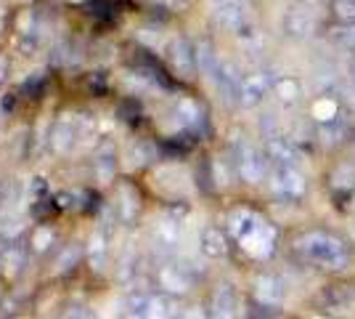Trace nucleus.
<instances>
[{
	"label": "nucleus",
	"instance_id": "e433bc0d",
	"mask_svg": "<svg viewBox=\"0 0 355 319\" xmlns=\"http://www.w3.org/2000/svg\"><path fill=\"white\" fill-rule=\"evenodd\" d=\"M88 319H101L98 314H88Z\"/></svg>",
	"mask_w": 355,
	"mask_h": 319
},
{
	"label": "nucleus",
	"instance_id": "c756f323",
	"mask_svg": "<svg viewBox=\"0 0 355 319\" xmlns=\"http://www.w3.org/2000/svg\"><path fill=\"white\" fill-rule=\"evenodd\" d=\"M331 14L340 24H355V0H331Z\"/></svg>",
	"mask_w": 355,
	"mask_h": 319
},
{
	"label": "nucleus",
	"instance_id": "aec40b11",
	"mask_svg": "<svg viewBox=\"0 0 355 319\" xmlns=\"http://www.w3.org/2000/svg\"><path fill=\"white\" fill-rule=\"evenodd\" d=\"M270 93H273V96L279 99V104H284V106H297L302 101V96H305L302 83H300V77H295V75L276 77V80H273V91Z\"/></svg>",
	"mask_w": 355,
	"mask_h": 319
},
{
	"label": "nucleus",
	"instance_id": "20e7f679",
	"mask_svg": "<svg viewBox=\"0 0 355 319\" xmlns=\"http://www.w3.org/2000/svg\"><path fill=\"white\" fill-rule=\"evenodd\" d=\"M268 183H270L273 195L284 202H297L308 192V181H305L300 167H270Z\"/></svg>",
	"mask_w": 355,
	"mask_h": 319
},
{
	"label": "nucleus",
	"instance_id": "f3484780",
	"mask_svg": "<svg viewBox=\"0 0 355 319\" xmlns=\"http://www.w3.org/2000/svg\"><path fill=\"white\" fill-rule=\"evenodd\" d=\"M199 250L209 261H220L228 256V237L220 227H205L199 237Z\"/></svg>",
	"mask_w": 355,
	"mask_h": 319
},
{
	"label": "nucleus",
	"instance_id": "f8f14e48",
	"mask_svg": "<svg viewBox=\"0 0 355 319\" xmlns=\"http://www.w3.org/2000/svg\"><path fill=\"white\" fill-rule=\"evenodd\" d=\"M254 298H257V304L260 306H268V309H276V306L284 304V295H286V288H284V282L276 277V274L270 272H263L254 277Z\"/></svg>",
	"mask_w": 355,
	"mask_h": 319
},
{
	"label": "nucleus",
	"instance_id": "c9c22d12",
	"mask_svg": "<svg viewBox=\"0 0 355 319\" xmlns=\"http://www.w3.org/2000/svg\"><path fill=\"white\" fill-rule=\"evenodd\" d=\"M6 77H8V59L0 54V83H3Z\"/></svg>",
	"mask_w": 355,
	"mask_h": 319
},
{
	"label": "nucleus",
	"instance_id": "9d476101",
	"mask_svg": "<svg viewBox=\"0 0 355 319\" xmlns=\"http://www.w3.org/2000/svg\"><path fill=\"white\" fill-rule=\"evenodd\" d=\"M266 154L273 167H300V160H302L295 141L286 138L284 133L266 138Z\"/></svg>",
	"mask_w": 355,
	"mask_h": 319
},
{
	"label": "nucleus",
	"instance_id": "7ed1b4c3",
	"mask_svg": "<svg viewBox=\"0 0 355 319\" xmlns=\"http://www.w3.org/2000/svg\"><path fill=\"white\" fill-rule=\"evenodd\" d=\"M83 128H85V117L72 115V112L59 115L53 128H51V136H48L51 149L56 154H69L83 141Z\"/></svg>",
	"mask_w": 355,
	"mask_h": 319
},
{
	"label": "nucleus",
	"instance_id": "473e14b6",
	"mask_svg": "<svg viewBox=\"0 0 355 319\" xmlns=\"http://www.w3.org/2000/svg\"><path fill=\"white\" fill-rule=\"evenodd\" d=\"M173 319H209V314H207V309L191 304V306H186V309H180Z\"/></svg>",
	"mask_w": 355,
	"mask_h": 319
},
{
	"label": "nucleus",
	"instance_id": "9b49d317",
	"mask_svg": "<svg viewBox=\"0 0 355 319\" xmlns=\"http://www.w3.org/2000/svg\"><path fill=\"white\" fill-rule=\"evenodd\" d=\"M239 311V293L231 282H220L218 288L212 290L209 298L207 314L209 319H236Z\"/></svg>",
	"mask_w": 355,
	"mask_h": 319
},
{
	"label": "nucleus",
	"instance_id": "7c9ffc66",
	"mask_svg": "<svg viewBox=\"0 0 355 319\" xmlns=\"http://www.w3.org/2000/svg\"><path fill=\"white\" fill-rule=\"evenodd\" d=\"M175 311L164 295H151V306H148V319H173Z\"/></svg>",
	"mask_w": 355,
	"mask_h": 319
},
{
	"label": "nucleus",
	"instance_id": "39448f33",
	"mask_svg": "<svg viewBox=\"0 0 355 319\" xmlns=\"http://www.w3.org/2000/svg\"><path fill=\"white\" fill-rule=\"evenodd\" d=\"M167 61L170 69L175 72L180 80H193L199 72V59H196V46L189 38H175L170 48H167Z\"/></svg>",
	"mask_w": 355,
	"mask_h": 319
},
{
	"label": "nucleus",
	"instance_id": "2f4dec72",
	"mask_svg": "<svg viewBox=\"0 0 355 319\" xmlns=\"http://www.w3.org/2000/svg\"><path fill=\"white\" fill-rule=\"evenodd\" d=\"M353 183H355V173L350 163H345V165H340L331 173V186L334 189H353Z\"/></svg>",
	"mask_w": 355,
	"mask_h": 319
},
{
	"label": "nucleus",
	"instance_id": "72a5a7b5",
	"mask_svg": "<svg viewBox=\"0 0 355 319\" xmlns=\"http://www.w3.org/2000/svg\"><path fill=\"white\" fill-rule=\"evenodd\" d=\"M77 259H80V250H77V247H67V250H64V256L56 261V272H67L69 266L77 263Z\"/></svg>",
	"mask_w": 355,
	"mask_h": 319
},
{
	"label": "nucleus",
	"instance_id": "f704fd0d",
	"mask_svg": "<svg viewBox=\"0 0 355 319\" xmlns=\"http://www.w3.org/2000/svg\"><path fill=\"white\" fill-rule=\"evenodd\" d=\"M59 319H88V311L80 304H69V306H64V311H61Z\"/></svg>",
	"mask_w": 355,
	"mask_h": 319
},
{
	"label": "nucleus",
	"instance_id": "5701e85b",
	"mask_svg": "<svg viewBox=\"0 0 355 319\" xmlns=\"http://www.w3.org/2000/svg\"><path fill=\"white\" fill-rule=\"evenodd\" d=\"M148 306H151V293L146 290H133L125 301V311L122 319H148Z\"/></svg>",
	"mask_w": 355,
	"mask_h": 319
},
{
	"label": "nucleus",
	"instance_id": "a211bd4d",
	"mask_svg": "<svg viewBox=\"0 0 355 319\" xmlns=\"http://www.w3.org/2000/svg\"><path fill=\"white\" fill-rule=\"evenodd\" d=\"M151 237H154V247L157 250H162V253H173L180 243V221L178 218H170V215H164L157 221V227L151 231Z\"/></svg>",
	"mask_w": 355,
	"mask_h": 319
},
{
	"label": "nucleus",
	"instance_id": "c85d7f7f",
	"mask_svg": "<svg viewBox=\"0 0 355 319\" xmlns=\"http://www.w3.org/2000/svg\"><path fill=\"white\" fill-rule=\"evenodd\" d=\"M331 40L345 51L355 54V24H337L331 30Z\"/></svg>",
	"mask_w": 355,
	"mask_h": 319
},
{
	"label": "nucleus",
	"instance_id": "bb28decb",
	"mask_svg": "<svg viewBox=\"0 0 355 319\" xmlns=\"http://www.w3.org/2000/svg\"><path fill=\"white\" fill-rule=\"evenodd\" d=\"M196 59H199V72H205V75L209 77L215 72L220 56H218V51H215V46H212L209 40H202V43L196 46Z\"/></svg>",
	"mask_w": 355,
	"mask_h": 319
},
{
	"label": "nucleus",
	"instance_id": "393cba45",
	"mask_svg": "<svg viewBox=\"0 0 355 319\" xmlns=\"http://www.w3.org/2000/svg\"><path fill=\"white\" fill-rule=\"evenodd\" d=\"M114 173H117V157L112 152H104L93 160V176L98 179V183H112Z\"/></svg>",
	"mask_w": 355,
	"mask_h": 319
},
{
	"label": "nucleus",
	"instance_id": "4c0bfd02",
	"mask_svg": "<svg viewBox=\"0 0 355 319\" xmlns=\"http://www.w3.org/2000/svg\"><path fill=\"white\" fill-rule=\"evenodd\" d=\"M353 144H355V133H353Z\"/></svg>",
	"mask_w": 355,
	"mask_h": 319
},
{
	"label": "nucleus",
	"instance_id": "f03ea898",
	"mask_svg": "<svg viewBox=\"0 0 355 319\" xmlns=\"http://www.w3.org/2000/svg\"><path fill=\"white\" fill-rule=\"evenodd\" d=\"M234 167H236L239 179L247 183H263L270 176V160H268L266 149L254 147L252 141L239 136L234 141Z\"/></svg>",
	"mask_w": 355,
	"mask_h": 319
},
{
	"label": "nucleus",
	"instance_id": "4468645a",
	"mask_svg": "<svg viewBox=\"0 0 355 319\" xmlns=\"http://www.w3.org/2000/svg\"><path fill=\"white\" fill-rule=\"evenodd\" d=\"M215 22L225 27V30L236 32L244 22H250V14H247V0H218L215 3Z\"/></svg>",
	"mask_w": 355,
	"mask_h": 319
},
{
	"label": "nucleus",
	"instance_id": "6ab92c4d",
	"mask_svg": "<svg viewBox=\"0 0 355 319\" xmlns=\"http://www.w3.org/2000/svg\"><path fill=\"white\" fill-rule=\"evenodd\" d=\"M263 224H266V221H263L257 213L236 211L234 215H231V221H228V229L234 231V237H236L239 243L244 245L252 234H257V231H260V227H263Z\"/></svg>",
	"mask_w": 355,
	"mask_h": 319
},
{
	"label": "nucleus",
	"instance_id": "ddd939ff",
	"mask_svg": "<svg viewBox=\"0 0 355 319\" xmlns=\"http://www.w3.org/2000/svg\"><path fill=\"white\" fill-rule=\"evenodd\" d=\"M284 32L292 40H308L315 32V14L305 6H295L284 16Z\"/></svg>",
	"mask_w": 355,
	"mask_h": 319
},
{
	"label": "nucleus",
	"instance_id": "0eeeda50",
	"mask_svg": "<svg viewBox=\"0 0 355 319\" xmlns=\"http://www.w3.org/2000/svg\"><path fill=\"white\" fill-rule=\"evenodd\" d=\"M241 72L236 69V64L228 59H220L218 61V67H215V72L209 75V80L215 83V88L220 93L223 101H228V104H239V91H241Z\"/></svg>",
	"mask_w": 355,
	"mask_h": 319
},
{
	"label": "nucleus",
	"instance_id": "cd10ccee",
	"mask_svg": "<svg viewBox=\"0 0 355 319\" xmlns=\"http://www.w3.org/2000/svg\"><path fill=\"white\" fill-rule=\"evenodd\" d=\"M315 131H318V136L324 138V144H337V141H342V138L347 136V122H345V115H342L340 120L329 122V125H318Z\"/></svg>",
	"mask_w": 355,
	"mask_h": 319
},
{
	"label": "nucleus",
	"instance_id": "423d86ee",
	"mask_svg": "<svg viewBox=\"0 0 355 319\" xmlns=\"http://www.w3.org/2000/svg\"><path fill=\"white\" fill-rule=\"evenodd\" d=\"M273 91V77L266 69H252L241 77V91H239V106L254 109L268 99V93Z\"/></svg>",
	"mask_w": 355,
	"mask_h": 319
},
{
	"label": "nucleus",
	"instance_id": "2eb2a0df",
	"mask_svg": "<svg viewBox=\"0 0 355 319\" xmlns=\"http://www.w3.org/2000/svg\"><path fill=\"white\" fill-rule=\"evenodd\" d=\"M85 253H88L90 269H96V272H104L106 266H109V253H112V237H109L106 227L93 229V234L88 237V247H85Z\"/></svg>",
	"mask_w": 355,
	"mask_h": 319
},
{
	"label": "nucleus",
	"instance_id": "f257e3e1",
	"mask_svg": "<svg viewBox=\"0 0 355 319\" xmlns=\"http://www.w3.org/2000/svg\"><path fill=\"white\" fill-rule=\"evenodd\" d=\"M295 247L308 263H315L318 269H326V272H342L350 266V259H353L350 245L340 234L326 231V229L302 231L295 240Z\"/></svg>",
	"mask_w": 355,
	"mask_h": 319
},
{
	"label": "nucleus",
	"instance_id": "412c9836",
	"mask_svg": "<svg viewBox=\"0 0 355 319\" xmlns=\"http://www.w3.org/2000/svg\"><path fill=\"white\" fill-rule=\"evenodd\" d=\"M24 261H27V247L19 243H11L6 247L3 259H0V272L6 279H16L21 269H24Z\"/></svg>",
	"mask_w": 355,
	"mask_h": 319
},
{
	"label": "nucleus",
	"instance_id": "b1692460",
	"mask_svg": "<svg viewBox=\"0 0 355 319\" xmlns=\"http://www.w3.org/2000/svg\"><path fill=\"white\" fill-rule=\"evenodd\" d=\"M175 117L183 128H196L199 120H202V109H199V104L191 101V99H180L175 104Z\"/></svg>",
	"mask_w": 355,
	"mask_h": 319
},
{
	"label": "nucleus",
	"instance_id": "1a4fd4ad",
	"mask_svg": "<svg viewBox=\"0 0 355 319\" xmlns=\"http://www.w3.org/2000/svg\"><path fill=\"white\" fill-rule=\"evenodd\" d=\"M157 285L167 295H186L193 285V277L180 263H164V266L157 269Z\"/></svg>",
	"mask_w": 355,
	"mask_h": 319
},
{
	"label": "nucleus",
	"instance_id": "6e6552de",
	"mask_svg": "<svg viewBox=\"0 0 355 319\" xmlns=\"http://www.w3.org/2000/svg\"><path fill=\"white\" fill-rule=\"evenodd\" d=\"M321 309L331 317H347L355 311V285H329L321 293Z\"/></svg>",
	"mask_w": 355,
	"mask_h": 319
},
{
	"label": "nucleus",
	"instance_id": "a878e982",
	"mask_svg": "<svg viewBox=\"0 0 355 319\" xmlns=\"http://www.w3.org/2000/svg\"><path fill=\"white\" fill-rule=\"evenodd\" d=\"M53 240H56V234H53V229L51 227H35L30 231V253L43 256V253L51 250Z\"/></svg>",
	"mask_w": 355,
	"mask_h": 319
},
{
	"label": "nucleus",
	"instance_id": "dca6fc26",
	"mask_svg": "<svg viewBox=\"0 0 355 319\" xmlns=\"http://www.w3.org/2000/svg\"><path fill=\"white\" fill-rule=\"evenodd\" d=\"M114 213H117V218L125 227H130V224L138 221V215H141V197H138V192H135L130 183H122L117 189Z\"/></svg>",
	"mask_w": 355,
	"mask_h": 319
},
{
	"label": "nucleus",
	"instance_id": "4be33fe9",
	"mask_svg": "<svg viewBox=\"0 0 355 319\" xmlns=\"http://www.w3.org/2000/svg\"><path fill=\"white\" fill-rule=\"evenodd\" d=\"M311 115H313L315 128H318V125H329V122L340 120L342 106H340V101H337L334 96H321V99H315V101H313Z\"/></svg>",
	"mask_w": 355,
	"mask_h": 319
}]
</instances>
